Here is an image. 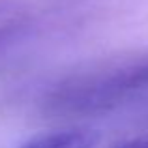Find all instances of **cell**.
I'll return each instance as SVG.
<instances>
[{"mask_svg":"<svg viewBox=\"0 0 148 148\" xmlns=\"http://www.w3.org/2000/svg\"><path fill=\"white\" fill-rule=\"evenodd\" d=\"M99 133L94 130H64L32 139L21 148H94Z\"/></svg>","mask_w":148,"mask_h":148,"instance_id":"2","label":"cell"},{"mask_svg":"<svg viewBox=\"0 0 148 148\" xmlns=\"http://www.w3.org/2000/svg\"><path fill=\"white\" fill-rule=\"evenodd\" d=\"M116 148H148V137L133 139V141H127V143H124V145H120Z\"/></svg>","mask_w":148,"mask_h":148,"instance_id":"3","label":"cell"},{"mask_svg":"<svg viewBox=\"0 0 148 148\" xmlns=\"http://www.w3.org/2000/svg\"><path fill=\"white\" fill-rule=\"evenodd\" d=\"M148 88V58L120 68L112 73L77 79L64 86L56 103L68 111L94 112L116 105L122 98Z\"/></svg>","mask_w":148,"mask_h":148,"instance_id":"1","label":"cell"}]
</instances>
